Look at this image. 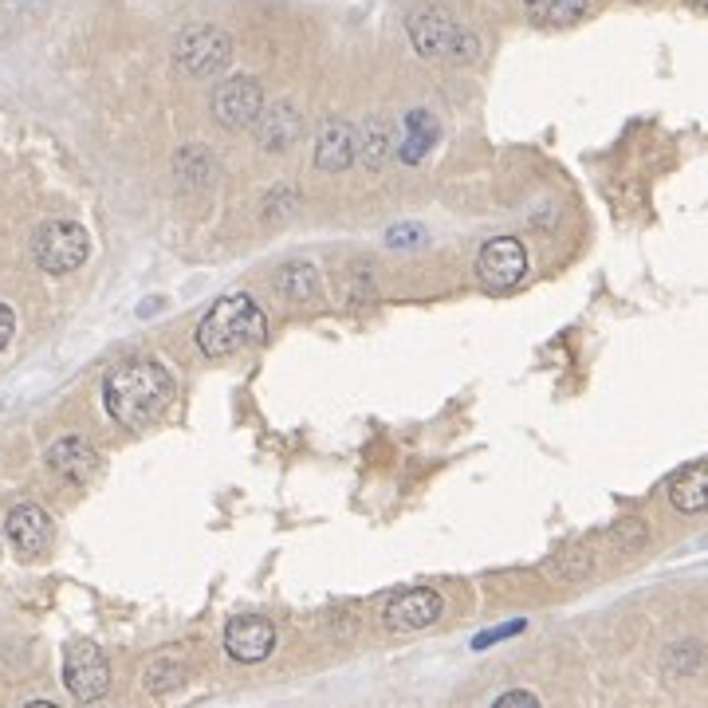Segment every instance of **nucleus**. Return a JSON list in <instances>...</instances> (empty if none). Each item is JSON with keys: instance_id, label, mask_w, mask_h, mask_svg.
<instances>
[{"instance_id": "1", "label": "nucleus", "mask_w": 708, "mask_h": 708, "mask_svg": "<svg viewBox=\"0 0 708 708\" xmlns=\"http://www.w3.org/2000/svg\"><path fill=\"white\" fill-rule=\"evenodd\" d=\"M102 397H107V414L115 422L127 425V429H142V425L157 422V417L166 414V405L174 402V378L154 359L122 362L107 378Z\"/></svg>"}, {"instance_id": "2", "label": "nucleus", "mask_w": 708, "mask_h": 708, "mask_svg": "<svg viewBox=\"0 0 708 708\" xmlns=\"http://www.w3.org/2000/svg\"><path fill=\"white\" fill-rule=\"evenodd\" d=\"M268 331L264 312L257 307V299L244 292L221 295L217 304L205 312V319L197 323V347L209 359H225V355H237V350L260 342Z\"/></svg>"}, {"instance_id": "3", "label": "nucleus", "mask_w": 708, "mask_h": 708, "mask_svg": "<svg viewBox=\"0 0 708 708\" xmlns=\"http://www.w3.org/2000/svg\"><path fill=\"white\" fill-rule=\"evenodd\" d=\"M405 32L414 40V47L429 59H453V64H469L480 56V40L469 29H460L457 20L449 17L437 4H425V9L410 12L405 20Z\"/></svg>"}, {"instance_id": "4", "label": "nucleus", "mask_w": 708, "mask_h": 708, "mask_svg": "<svg viewBox=\"0 0 708 708\" xmlns=\"http://www.w3.org/2000/svg\"><path fill=\"white\" fill-rule=\"evenodd\" d=\"M87 249H91L87 229L75 221H47L32 232V260H36L44 272H52V276L75 272V268L87 260Z\"/></svg>"}, {"instance_id": "5", "label": "nucleus", "mask_w": 708, "mask_h": 708, "mask_svg": "<svg viewBox=\"0 0 708 708\" xmlns=\"http://www.w3.org/2000/svg\"><path fill=\"white\" fill-rule=\"evenodd\" d=\"M174 59L189 75H217L232 59V36L217 24H194L174 44Z\"/></svg>"}, {"instance_id": "6", "label": "nucleus", "mask_w": 708, "mask_h": 708, "mask_svg": "<svg viewBox=\"0 0 708 708\" xmlns=\"http://www.w3.org/2000/svg\"><path fill=\"white\" fill-rule=\"evenodd\" d=\"M64 685L72 689V697L84 700V705H91V700H99L102 693L111 689V665H107V657H102L99 645L87 642V638H79V642L67 645Z\"/></svg>"}, {"instance_id": "7", "label": "nucleus", "mask_w": 708, "mask_h": 708, "mask_svg": "<svg viewBox=\"0 0 708 708\" xmlns=\"http://www.w3.org/2000/svg\"><path fill=\"white\" fill-rule=\"evenodd\" d=\"M264 115V91L252 75H229L225 84H217L213 91V119L221 122L229 130H240V127H252L260 122Z\"/></svg>"}, {"instance_id": "8", "label": "nucleus", "mask_w": 708, "mask_h": 708, "mask_svg": "<svg viewBox=\"0 0 708 708\" xmlns=\"http://www.w3.org/2000/svg\"><path fill=\"white\" fill-rule=\"evenodd\" d=\"M524 272H527V252L515 237L488 240L477 257V276L488 292H508V287H515L524 280Z\"/></svg>"}, {"instance_id": "9", "label": "nucleus", "mask_w": 708, "mask_h": 708, "mask_svg": "<svg viewBox=\"0 0 708 708\" xmlns=\"http://www.w3.org/2000/svg\"><path fill=\"white\" fill-rule=\"evenodd\" d=\"M272 645H276V630L260 614H237L225 625V650H229V657H237L244 665L264 662Z\"/></svg>"}, {"instance_id": "10", "label": "nucleus", "mask_w": 708, "mask_h": 708, "mask_svg": "<svg viewBox=\"0 0 708 708\" xmlns=\"http://www.w3.org/2000/svg\"><path fill=\"white\" fill-rule=\"evenodd\" d=\"M4 532H9V543L17 547L20 559H36L52 543V520L40 504H17L4 520Z\"/></svg>"}, {"instance_id": "11", "label": "nucleus", "mask_w": 708, "mask_h": 708, "mask_svg": "<svg viewBox=\"0 0 708 708\" xmlns=\"http://www.w3.org/2000/svg\"><path fill=\"white\" fill-rule=\"evenodd\" d=\"M442 618V595L429 587L402 590L397 598H390L386 607V625L390 630H425Z\"/></svg>"}, {"instance_id": "12", "label": "nucleus", "mask_w": 708, "mask_h": 708, "mask_svg": "<svg viewBox=\"0 0 708 708\" xmlns=\"http://www.w3.org/2000/svg\"><path fill=\"white\" fill-rule=\"evenodd\" d=\"M359 157V134L347 122H327L315 139V166L327 174H342Z\"/></svg>"}, {"instance_id": "13", "label": "nucleus", "mask_w": 708, "mask_h": 708, "mask_svg": "<svg viewBox=\"0 0 708 708\" xmlns=\"http://www.w3.org/2000/svg\"><path fill=\"white\" fill-rule=\"evenodd\" d=\"M47 469L59 472L64 480H91L99 472V457L84 437H59L52 449H47Z\"/></svg>"}, {"instance_id": "14", "label": "nucleus", "mask_w": 708, "mask_h": 708, "mask_svg": "<svg viewBox=\"0 0 708 708\" xmlns=\"http://www.w3.org/2000/svg\"><path fill=\"white\" fill-rule=\"evenodd\" d=\"M299 130H304L299 111H295V107H287V102H280V107H272V111L260 115L257 139L264 142L268 150H287L295 139H299Z\"/></svg>"}, {"instance_id": "15", "label": "nucleus", "mask_w": 708, "mask_h": 708, "mask_svg": "<svg viewBox=\"0 0 708 708\" xmlns=\"http://www.w3.org/2000/svg\"><path fill=\"white\" fill-rule=\"evenodd\" d=\"M669 504L685 515L708 512V465H693L669 484Z\"/></svg>"}, {"instance_id": "16", "label": "nucleus", "mask_w": 708, "mask_h": 708, "mask_svg": "<svg viewBox=\"0 0 708 708\" xmlns=\"http://www.w3.org/2000/svg\"><path fill=\"white\" fill-rule=\"evenodd\" d=\"M587 4L590 0H524V12L540 29H570L587 17Z\"/></svg>"}, {"instance_id": "17", "label": "nucleus", "mask_w": 708, "mask_h": 708, "mask_svg": "<svg viewBox=\"0 0 708 708\" xmlns=\"http://www.w3.org/2000/svg\"><path fill=\"white\" fill-rule=\"evenodd\" d=\"M437 134H442V127H437V119H433L429 111H410L405 115V142H402V162H422L425 154H429V146L437 142Z\"/></svg>"}, {"instance_id": "18", "label": "nucleus", "mask_w": 708, "mask_h": 708, "mask_svg": "<svg viewBox=\"0 0 708 708\" xmlns=\"http://www.w3.org/2000/svg\"><path fill=\"white\" fill-rule=\"evenodd\" d=\"M276 287L284 299H295V304H312L319 295V272H315L307 260H292L276 272Z\"/></svg>"}, {"instance_id": "19", "label": "nucleus", "mask_w": 708, "mask_h": 708, "mask_svg": "<svg viewBox=\"0 0 708 708\" xmlns=\"http://www.w3.org/2000/svg\"><path fill=\"white\" fill-rule=\"evenodd\" d=\"M359 154H362V162L367 166H382L386 162V154H390V130H386V122L382 119H370L367 127H362V134H359Z\"/></svg>"}, {"instance_id": "20", "label": "nucleus", "mask_w": 708, "mask_h": 708, "mask_svg": "<svg viewBox=\"0 0 708 708\" xmlns=\"http://www.w3.org/2000/svg\"><path fill=\"white\" fill-rule=\"evenodd\" d=\"M182 680H185V669L177 662H154V665H150V673H146L150 693H170V689H177Z\"/></svg>"}, {"instance_id": "21", "label": "nucleus", "mask_w": 708, "mask_h": 708, "mask_svg": "<svg viewBox=\"0 0 708 708\" xmlns=\"http://www.w3.org/2000/svg\"><path fill=\"white\" fill-rule=\"evenodd\" d=\"M614 540L622 543V547H642V543H645V524H642V520H622V524L614 527Z\"/></svg>"}, {"instance_id": "22", "label": "nucleus", "mask_w": 708, "mask_h": 708, "mask_svg": "<svg viewBox=\"0 0 708 708\" xmlns=\"http://www.w3.org/2000/svg\"><path fill=\"white\" fill-rule=\"evenodd\" d=\"M520 630H524V622H508V625H497V630H488V634L472 638V645H477V650H488V645H497L500 638H512V634H520Z\"/></svg>"}, {"instance_id": "23", "label": "nucleus", "mask_w": 708, "mask_h": 708, "mask_svg": "<svg viewBox=\"0 0 708 708\" xmlns=\"http://www.w3.org/2000/svg\"><path fill=\"white\" fill-rule=\"evenodd\" d=\"M492 708H540V700H535V693H527V689H512V693H504V697H497Z\"/></svg>"}, {"instance_id": "24", "label": "nucleus", "mask_w": 708, "mask_h": 708, "mask_svg": "<svg viewBox=\"0 0 708 708\" xmlns=\"http://www.w3.org/2000/svg\"><path fill=\"white\" fill-rule=\"evenodd\" d=\"M12 331H17V315H12V307H4V304H0V350L9 347Z\"/></svg>"}, {"instance_id": "25", "label": "nucleus", "mask_w": 708, "mask_h": 708, "mask_svg": "<svg viewBox=\"0 0 708 708\" xmlns=\"http://www.w3.org/2000/svg\"><path fill=\"white\" fill-rule=\"evenodd\" d=\"M386 240H390V244H410V240H422V232H417L414 225H397Z\"/></svg>"}, {"instance_id": "26", "label": "nucleus", "mask_w": 708, "mask_h": 708, "mask_svg": "<svg viewBox=\"0 0 708 708\" xmlns=\"http://www.w3.org/2000/svg\"><path fill=\"white\" fill-rule=\"evenodd\" d=\"M29 708H59V705H52V700H32Z\"/></svg>"}]
</instances>
